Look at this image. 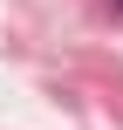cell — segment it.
Instances as JSON below:
<instances>
[{
  "instance_id": "obj_1",
  "label": "cell",
  "mask_w": 123,
  "mask_h": 130,
  "mask_svg": "<svg viewBox=\"0 0 123 130\" xmlns=\"http://www.w3.org/2000/svg\"><path fill=\"white\" fill-rule=\"evenodd\" d=\"M116 14H123V0H116Z\"/></svg>"
}]
</instances>
